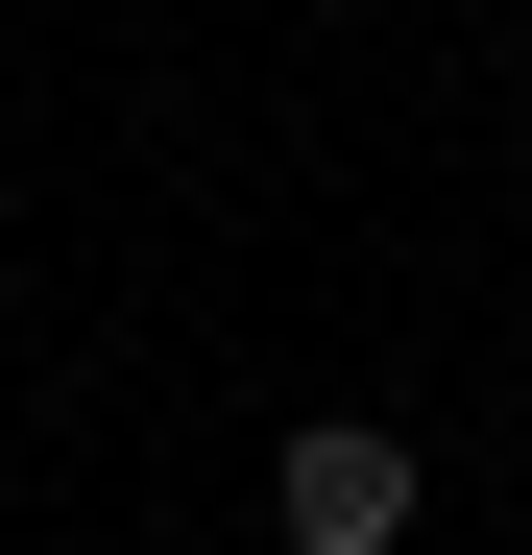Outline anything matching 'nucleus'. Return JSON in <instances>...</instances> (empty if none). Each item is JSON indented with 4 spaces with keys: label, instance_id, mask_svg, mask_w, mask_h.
Segmentation results:
<instances>
[{
    "label": "nucleus",
    "instance_id": "obj_1",
    "mask_svg": "<svg viewBox=\"0 0 532 555\" xmlns=\"http://www.w3.org/2000/svg\"><path fill=\"white\" fill-rule=\"evenodd\" d=\"M266 531H291V555H388V531H411V435H364V411H315L291 459H266Z\"/></svg>",
    "mask_w": 532,
    "mask_h": 555
}]
</instances>
